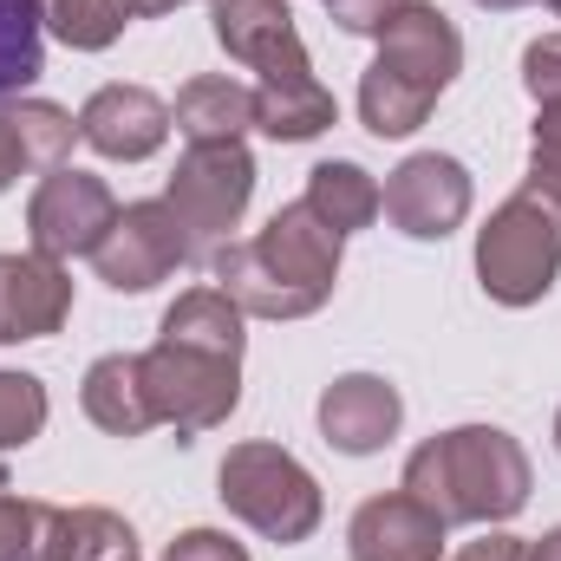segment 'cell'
<instances>
[{"mask_svg":"<svg viewBox=\"0 0 561 561\" xmlns=\"http://www.w3.org/2000/svg\"><path fill=\"white\" fill-rule=\"evenodd\" d=\"M138 359L157 424H176V437L216 431L242 405V307L222 287L176 294L157 346Z\"/></svg>","mask_w":561,"mask_h":561,"instance_id":"obj_1","label":"cell"},{"mask_svg":"<svg viewBox=\"0 0 561 561\" xmlns=\"http://www.w3.org/2000/svg\"><path fill=\"white\" fill-rule=\"evenodd\" d=\"M340 249L346 236L327 229L307 203H287L268 216V229H255L249 242H222L209 255L216 287L262 320H307L327 307L333 280H340Z\"/></svg>","mask_w":561,"mask_h":561,"instance_id":"obj_2","label":"cell"},{"mask_svg":"<svg viewBox=\"0 0 561 561\" xmlns=\"http://www.w3.org/2000/svg\"><path fill=\"white\" fill-rule=\"evenodd\" d=\"M399 490L419 496L444 529H457V523H510L529 503V450L496 424H457V431H444V437L412 450Z\"/></svg>","mask_w":561,"mask_h":561,"instance_id":"obj_3","label":"cell"},{"mask_svg":"<svg viewBox=\"0 0 561 561\" xmlns=\"http://www.w3.org/2000/svg\"><path fill=\"white\" fill-rule=\"evenodd\" d=\"M457 72H463L457 26L431 0L392 7V20L379 26V59L359 79V125L373 138H412Z\"/></svg>","mask_w":561,"mask_h":561,"instance_id":"obj_4","label":"cell"},{"mask_svg":"<svg viewBox=\"0 0 561 561\" xmlns=\"http://www.w3.org/2000/svg\"><path fill=\"white\" fill-rule=\"evenodd\" d=\"M561 275V190L529 176L483 229H477V280L496 307H536Z\"/></svg>","mask_w":561,"mask_h":561,"instance_id":"obj_5","label":"cell"},{"mask_svg":"<svg viewBox=\"0 0 561 561\" xmlns=\"http://www.w3.org/2000/svg\"><path fill=\"white\" fill-rule=\"evenodd\" d=\"M216 496H222V510L236 516V523H249L255 536H268L280 549H294V542H307L313 529H320V483L307 477V463L294 457V450H280V444H236L229 457H222V470H216Z\"/></svg>","mask_w":561,"mask_h":561,"instance_id":"obj_6","label":"cell"},{"mask_svg":"<svg viewBox=\"0 0 561 561\" xmlns=\"http://www.w3.org/2000/svg\"><path fill=\"white\" fill-rule=\"evenodd\" d=\"M249 196H255V163H249L242 144H190L183 163H176V176H170V190H163V203L190 229L196 255L222 249V236L242 222Z\"/></svg>","mask_w":561,"mask_h":561,"instance_id":"obj_7","label":"cell"},{"mask_svg":"<svg viewBox=\"0 0 561 561\" xmlns=\"http://www.w3.org/2000/svg\"><path fill=\"white\" fill-rule=\"evenodd\" d=\"M183 262H196V242H190V229L176 222V209H170L163 196H150V203H125L118 222H112V236L92 249L99 280L118 287V294H144V287L170 280Z\"/></svg>","mask_w":561,"mask_h":561,"instance_id":"obj_8","label":"cell"},{"mask_svg":"<svg viewBox=\"0 0 561 561\" xmlns=\"http://www.w3.org/2000/svg\"><path fill=\"white\" fill-rule=\"evenodd\" d=\"M112 222H118V196L105 190V176L72 170V163L46 170L39 190H33V203H26V236H33V249L53 255V262L92 255V249L112 236Z\"/></svg>","mask_w":561,"mask_h":561,"instance_id":"obj_9","label":"cell"},{"mask_svg":"<svg viewBox=\"0 0 561 561\" xmlns=\"http://www.w3.org/2000/svg\"><path fill=\"white\" fill-rule=\"evenodd\" d=\"M379 209H386V222H392L399 236H412V242H444V236L470 216V170H463L457 157H444V150H419V157H405V163L386 176Z\"/></svg>","mask_w":561,"mask_h":561,"instance_id":"obj_10","label":"cell"},{"mask_svg":"<svg viewBox=\"0 0 561 561\" xmlns=\"http://www.w3.org/2000/svg\"><path fill=\"white\" fill-rule=\"evenodd\" d=\"M255 72H262V85H255V131H268L275 144H307L340 118L333 92L313 79V59H307L300 33L280 39L275 53H262Z\"/></svg>","mask_w":561,"mask_h":561,"instance_id":"obj_11","label":"cell"},{"mask_svg":"<svg viewBox=\"0 0 561 561\" xmlns=\"http://www.w3.org/2000/svg\"><path fill=\"white\" fill-rule=\"evenodd\" d=\"M72 313V275L53 255H0V346L46 340Z\"/></svg>","mask_w":561,"mask_h":561,"instance_id":"obj_12","label":"cell"},{"mask_svg":"<svg viewBox=\"0 0 561 561\" xmlns=\"http://www.w3.org/2000/svg\"><path fill=\"white\" fill-rule=\"evenodd\" d=\"M79 138L92 144L99 157H118V163H144L157 157L170 138V105L144 85H99L79 112Z\"/></svg>","mask_w":561,"mask_h":561,"instance_id":"obj_13","label":"cell"},{"mask_svg":"<svg viewBox=\"0 0 561 561\" xmlns=\"http://www.w3.org/2000/svg\"><path fill=\"white\" fill-rule=\"evenodd\" d=\"M399 419H405V399L379 379V373H346L320 392V431L333 450L346 457H373L399 437Z\"/></svg>","mask_w":561,"mask_h":561,"instance_id":"obj_14","label":"cell"},{"mask_svg":"<svg viewBox=\"0 0 561 561\" xmlns=\"http://www.w3.org/2000/svg\"><path fill=\"white\" fill-rule=\"evenodd\" d=\"M346 549H353V561H437L444 556V523L419 496L386 490V496L359 503V516L346 529Z\"/></svg>","mask_w":561,"mask_h":561,"instance_id":"obj_15","label":"cell"},{"mask_svg":"<svg viewBox=\"0 0 561 561\" xmlns=\"http://www.w3.org/2000/svg\"><path fill=\"white\" fill-rule=\"evenodd\" d=\"M79 138V118L46 105V99H7L0 105V196L26 170H59L66 150Z\"/></svg>","mask_w":561,"mask_h":561,"instance_id":"obj_16","label":"cell"},{"mask_svg":"<svg viewBox=\"0 0 561 561\" xmlns=\"http://www.w3.org/2000/svg\"><path fill=\"white\" fill-rule=\"evenodd\" d=\"M170 125L190 144H242V131L255 125V85L222 79V72H203V79H190L176 92Z\"/></svg>","mask_w":561,"mask_h":561,"instance_id":"obj_17","label":"cell"},{"mask_svg":"<svg viewBox=\"0 0 561 561\" xmlns=\"http://www.w3.org/2000/svg\"><path fill=\"white\" fill-rule=\"evenodd\" d=\"M79 405H85V419L99 424V431H112V437H144V431L157 424L150 392H144V359L138 353H105V359H92Z\"/></svg>","mask_w":561,"mask_h":561,"instance_id":"obj_18","label":"cell"},{"mask_svg":"<svg viewBox=\"0 0 561 561\" xmlns=\"http://www.w3.org/2000/svg\"><path fill=\"white\" fill-rule=\"evenodd\" d=\"M327 229H340V236H353V229H366L373 216H379V183L359 170V163H313V176H307V196H300Z\"/></svg>","mask_w":561,"mask_h":561,"instance_id":"obj_19","label":"cell"},{"mask_svg":"<svg viewBox=\"0 0 561 561\" xmlns=\"http://www.w3.org/2000/svg\"><path fill=\"white\" fill-rule=\"evenodd\" d=\"M46 72V13L39 0H0V105Z\"/></svg>","mask_w":561,"mask_h":561,"instance_id":"obj_20","label":"cell"},{"mask_svg":"<svg viewBox=\"0 0 561 561\" xmlns=\"http://www.w3.org/2000/svg\"><path fill=\"white\" fill-rule=\"evenodd\" d=\"M216 39L229 59L255 66L280 39H294V13H287V0H216Z\"/></svg>","mask_w":561,"mask_h":561,"instance_id":"obj_21","label":"cell"},{"mask_svg":"<svg viewBox=\"0 0 561 561\" xmlns=\"http://www.w3.org/2000/svg\"><path fill=\"white\" fill-rule=\"evenodd\" d=\"M59 529H66L59 503L0 490V561H59Z\"/></svg>","mask_w":561,"mask_h":561,"instance_id":"obj_22","label":"cell"},{"mask_svg":"<svg viewBox=\"0 0 561 561\" xmlns=\"http://www.w3.org/2000/svg\"><path fill=\"white\" fill-rule=\"evenodd\" d=\"M39 13H46V26L72 53H105L131 26V7L125 0H39Z\"/></svg>","mask_w":561,"mask_h":561,"instance_id":"obj_23","label":"cell"},{"mask_svg":"<svg viewBox=\"0 0 561 561\" xmlns=\"http://www.w3.org/2000/svg\"><path fill=\"white\" fill-rule=\"evenodd\" d=\"M59 561H138V536L125 516L112 510H66V529H59Z\"/></svg>","mask_w":561,"mask_h":561,"instance_id":"obj_24","label":"cell"},{"mask_svg":"<svg viewBox=\"0 0 561 561\" xmlns=\"http://www.w3.org/2000/svg\"><path fill=\"white\" fill-rule=\"evenodd\" d=\"M46 386L33 373H0V450L13 444H33L46 431Z\"/></svg>","mask_w":561,"mask_h":561,"instance_id":"obj_25","label":"cell"},{"mask_svg":"<svg viewBox=\"0 0 561 561\" xmlns=\"http://www.w3.org/2000/svg\"><path fill=\"white\" fill-rule=\"evenodd\" d=\"M523 85H529L536 105H561V33H542L523 53Z\"/></svg>","mask_w":561,"mask_h":561,"instance_id":"obj_26","label":"cell"},{"mask_svg":"<svg viewBox=\"0 0 561 561\" xmlns=\"http://www.w3.org/2000/svg\"><path fill=\"white\" fill-rule=\"evenodd\" d=\"M529 176L556 183L561 190V105H542L536 118V138H529Z\"/></svg>","mask_w":561,"mask_h":561,"instance_id":"obj_27","label":"cell"},{"mask_svg":"<svg viewBox=\"0 0 561 561\" xmlns=\"http://www.w3.org/2000/svg\"><path fill=\"white\" fill-rule=\"evenodd\" d=\"M163 561H249L242 542H229L222 529H183L176 542H170V556Z\"/></svg>","mask_w":561,"mask_h":561,"instance_id":"obj_28","label":"cell"},{"mask_svg":"<svg viewBox=\"0 0 561 561\" xmlns=\"http://www.w3.org/2000/svg\"><path fill=\"white\" fill-rule=\"evenodd\" d=\"M346 33H379L386 20H392V7H405V0H320Z\"/></svg>","mask_w":561,"mask_h":561,"instance_id":"obj_29","label":"cell"},{"mask_svg":"<svg viewBox=\"0 0 561 561\" xmlns=\"http://www.w3.org/2000/svg\"><path fill=\"white\" fill-rule=\"evenodd\" d=\"M529 549L516 542V536H503V529H490V536H477V542H463L450 561H523Z\"/></svg>","mask_w":561,"mask_h":561,"instance_id":"obj_30","label":"cell"},{"mask_svg":"<svg viewBox=\"0 0 561 561\" xmlns=\"http://www.w3.org/2000/svg\"><path fill=\"white\" fill-rule=\"evenodd\" d=\"M131 7V20H157V13H170V7H183V0H125Z\"/></svg>","mask_w":561,"mask_h":561,"instance_id":"obj_31","label":"cell"},{"mask_svg":"<svg viewBox=\"0 0 561 561\" xmlns=\"http://www.w3.org/2000/svg\"><path fill=\"white\" fill-rule=\"evenodd\" d=\"M523 561H561V529H549V536H542V542H536Z\"/></svg>","mask_w":561,"mask_h":561,"instance_id":"obj_32","label":"cell"},{"mask_svg":"<svg viewBox=\"0 0 561 561\" xmlns=\"http://www.w3.org/2000/svg\"><path fill=\"white\" fill-rule=\"evenodd\" d=\"M477 7H490V13H510V7H529V0H477Z\"/></svg>","mask_w":561,"mask_h":561,"instance_id":"obj_33","label":"cell"},{"mask_svg":"<svg viewBox=\"0 0 561 561\" xmlns=\"http://www.w3.org/2000/svg\"><path fill=\"white\" fill-rule=\"evenodd\" d=\"M542 7H549V13H556V20H561V0H542Z\"/></svg>","mask_w":561,"mask_h":561,"instance_id":"obj_34","label":"cell"},{"mask_svg":"<svg viewBox=\"0 0 561 561\" xmlns=\"http://www.w3.org/2000/svg\"><path fill=\"white\" fill-rule=\"evenodd\" d=\"M556 450H561V412H556Z\"/></svg>","mask_w":561,"mask_h":561,"instance_id":"obj_35","label":"cell"}]
</instances>
